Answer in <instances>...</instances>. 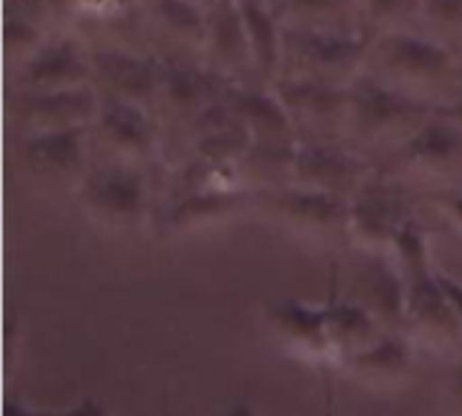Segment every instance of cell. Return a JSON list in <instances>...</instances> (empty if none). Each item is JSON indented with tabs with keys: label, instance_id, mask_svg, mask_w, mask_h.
Wrapping results in <instances>:
<instances>
[{
	"label": "cell",
	"instance_id": "cell-1",
	"mask_svg": "<svg viewBox=\"0 0 462 416\" xmlns=\"http://www.w3.org/2000/svg\"><path fill=\"white\" fill-rule=\"evenodd\" d=\"M363 76L433 108L462 97L460 57L452 46L420 30H390L368 38Z\"/></svg>",
	"mask_w": 462,
	"mask_h": 416
},
{
	"label": "cell",
	"instance_id": "cell-2",
	"mask_svg": "<svg viewBox=\"0 0 462 416\" xmlns=\"http://www.w3.org/2000/svg\"><path fill=\"white\" fill-rule=\"evenodd\" d=\"M393 257L406 290V338L414 347H425L439 355H460V322L441 287L439 268L430 260L428 236L417 219L403 227Z\"/></svg>",
	"mask_w": 462,
	"mask_h": 416
},
{
	"label": "cell",
	"instance_id": "cell-3",
	"mask_svg": "<svg viewBox=\"0 0 462 416\" xmlns=\"http://www.w3.org/2000/svg\"><path fill=\"white\" fill-rule=\"evenodd\" d=\"M433 106L398 95L363 76L349 89L346 146L363 157L379 154L382 160H387L390 154L403 149L433 119Z\"/></svg>",
	"mask_w": 462,
	"mask_h": 416
},
{
	"label": "cell",
	"instance_id": "cell-4",
	"mask_svg": "<svg viewBox=\"0 0 462 416\" xmlns=\"http://www.w3.org/2000/svg\"><path fill=\"white\" fill-rule=\"evenodd\" d=\"M365 35H325L282 27V65L276 81L349 89L365 73Z\"/></svg>",
	"mask_w": 462,
	"mask_h": 416
},
{
	"label": "cell",
	"instance_id": "cell-5",
	"mask_svg": "<svg viewBox=\"0 0 462 416\" xmlns=\"http://www.w3.org/2000/svg\"><path fill=\"white\" fill-rule=\"evenodd\" d=\"M376 165L382 173L403 181L406 187L425 184L433 192L460 190L462 187V127L449 122L444 114H433V119L395 154Z\"/></svg>",
	"mask_w": 462,
	"mask_h": 416
},
{
	"label": "cell",
	"instance_id": "cell-6",
	"mask_svg": "<svg viewBox=\"0 0 462 416\" xmlns=\"http://www.w3.org/2000/svg\"><path fill=\"white\" fill-rule=\"evenodd\" d=\"M84 217L114 233L138 230L149 217L146 168L130 165H89L76 190Z\"/></svg>",
	"mask_w": 462,
	"mask_h": 416
},
{
	"label": "cell",
	"instance_id": "cell-7",
	"mask_svg": "<svg viewBox=\"0 0 462 416\" xmlns=\"http://www.w3.org/2000/svg\"><path fill=\"white\" fill-rule=\"evenodd\" d=\"M411 219V190L376 168L349 200V244L363 254H395V244Z\"/></svg>",
	"mask_w": 462,
	"mask_h": 416
},
{
	"label": "cell",
	"instance_id": "cell-8",
	"mask_svg": "<svg viewBox=\"0 0 462 416\" xmlns=\"http://www.w3.org/2000/svg\"><path fill=\"white\" fill-rule=\"evenodd\" d=\"M87 143L92 165L146 168L160 154V130L152 111L100 100V114L87 130Z\"/></svg>",
	"mask_w": 462,
	"mask_h": 416
},
{
	"label": "cell",
	"instance_id": "cell-9",
	"mask_svg": "<svg viewBox=\"0 0 462 416\" xmlns=\"http://www.w3.org/2000/svg\"><path fill=\"white\" fill-rule=\"evenodd\" d=\"M233 87L236 84L211 73L200 62L162 60L160 92H157L154 111H152L157 130H162V127L173 130V133L184 130L189 122H195L211 106L227 100Z\"/></svg>",
	"mask_w": 462,
	"mask_h": 416
},
{
	"label": "cell",
	"instance_id": "cell-10",
	"mask_svg": "<svg viewBox=\"0 0 462 416\" xmlns=\"http://www.w3.org/2000/svg\"><path fill=\"white\" fill-rule=\"evenodd\" d=\"M257 203L290 233L314 244H349V200L306 192V190H276L257 195Z\"/></svg>",
	"mask_w": 462,
	"mask_h": 416
},
{
	"label": "cell",
	"instance_id": "cell-11",
	"mask_svg": "<svg viewBox=\"0 0 462 416\" xmlns=\"http://www.w3.org/2000/svg\"><path fill=\"white\" fill-rule=\"evenodd\" d=\"M92 87L100 100H116L154 111L162 79V60L154 51H130L116 46L89 49Z\"/></svg>",
	"mask_w": 462,
	"mask_h": 416
},
{
	"label": "cell",
	"instance_id": "cell-12",
	"mask_svg": "<svg viewBox=\"0 0 462 416\" xmlns=\"http://www.w3.org/2000/svg\"><path fill=\"white\" fill-rule=\"evenodd\" d=\"M374 173L376 162L344 143H300L290 187L352 200Z\"/></svg>",
	"mask_w": 462,
	"mask_h": 416
},
{
	"label": "cell",
	"instance_id": "cell-13",
	"mask_svg": "<svg viewBox=\"0 0 462 416\" xmlns=\"http://www.w3.org/2000/svg\"><path fill=\"white\" fill-rule=\"evenodd\" d=\"M349 89L295 84V81L273 84V92L287 108L300 143H344L346 146Z\"/></svg>",
	"mask_w": 462,
	"mask_h": 416
},
{
	"label": "cell",
	"instance_id": "cell-14",
	"mask_svg": "<svg viewBox=\"0 0 462 416\" xmlns=\"http://www.w3.org/2000/svg\"><path fill=\"white\" fill-rule=\"evenodd\" d=\"M100 114V95L95 87L51 95H19L11 97V125L22 138L87 130Z\"/></svg>",
	"mask_w": 462,
	"mask_h": 416
},
{
	"label": "cell",
	"instance_id": "cell-15",
	"mask_svg": "<svg viewBox=\"0 0 462 416\" xmlns=\"http://www.w3.org/2000/svg\"><path fill=\"white\" fill-rule=\"evenodd\" d=\"M11 84L19 95H51L92 87L89 51L70 35L49 38L30 62L11 73Z\"/></svg>",
	"mask_w": 462,
	"mask_h": 416
},
{
	"label": "cell",
	"instance_id": "cell-16",
	"mask_svg": "<svg viewBox=\"0 0 462 416\" xmlns=\"http://www.w3.org/2000/svg\"><path fill=\"white\" fill-rule=\"evenodd\" d=\"M89 130V127H87ZM87 130H68L35 138H19L16 160L19 168L46 184H70L79 190L89 171Z\"/></svg>",
	"mask_w": 462,
	"mask_h": 416
},
{
	"label": "cell",
	"instance_id": "cell-17",
	"mask_svg": "<svg viewBox=\"0 0 462 416\" xmlns=\"http://www.w3.org/2000/svg\"><path fill=\"white\" fill-rule=\"evenodd\" d=\"M200 65L236 87H249V79H254L252 49L236 0H222L208 11V38Z\"/></svg>",
	"mask_w": 462,
	"mask_h": 416
},
{
	"label": "cell",
	"instance_id": "cell-18",
	"mask_svg": "<svg viewBox=\"0 0 462 416\" xmlns=\"http://www.w3.org/2000/svg\"><path fill=\"white\" fill-rule=\"evenodd\" d=\"M352 298L371 311L384 333L406 336V290L393 254H365Z\"/></svg>",
	"mask_w": 462,
	"mask_h": 416
},
{
	"label": "cell",
	"instance_id": "cell-19",
	"mask_svg": "<svg viewBox=\"0 0 462 416\" xmlns=\"http://www.w3.org/2000/svg\"><path fill=\"white\" fill-rule=\"evenodd\" d=\"M233 111L238 114L249 143L260 149H298L300 138L295 133V125L282 106L273 87H233L227 95Z\"/></svg>",
	"mask_w": 462,
	"mask_h": 416
},
{
	"label": "cell",
	"instance_id": "cell-20",
	"mask_svg": "<svg viewBox=\"0 0 462 416\" xmlns=\"http://www.w3.org/2000/svg\"><path fill=\"white\" fill-rule=\"evenodd\" d=\"M146 16L152 38H157L165 46V51L157 57L184 62L203 60L208 38V14L184 0H152Z\"/></svg>",
	"mask_w": 462,
	"mask_h": 416
},
{
	"label": "cell",
	"instance_id": "cell-21",
	"mask_svg": "<svg viewBox=\"0 0 462 416\" xmlns=\"http://www.w3.org/2000/svg\"><path fill=\"white\" fill-rule=\"evenodd\" d=\"M271 333L298 357L322 363H333L330 341H328V317L325 306H311L303 300H276L265 311Z\"/></svg>",
	"mask_w": 462,
	"mask_h": 416
},
{
	"label": "cell",
	"instance_id": "cell-22",
	"mask_svg": "<svg viewBox=\"0 0 462 416\" xmlns=\"http://www.w3.org/2000/svg\"><path fill=\"white\" fill-rule=\"evenodd\" d=\"M273 11L284 30L365 35V0H282Z\"/></svg>",
	"mask_w": 462,
	"mask_h": 416
},
{
	"label": "cell",
	"instance_id": "cell-23",
	"mask_svg": "<svg viewBox=\"0 0 462 416\" xmlns=\"http://www.w3.org/2000/svg\"><path fill=\"white\" fill-rule=\"evenodd\" d=\"M257 200L249 190H217V192H198L168 203L165 208V230L171 236H189L200 230L219 227L233 217L244 214Z\"/></svg>",
	"mask_w": 462,
	"mask_h": 416
},
{
	"label": "cell",
	"instance_id": "cell-24",
	"mask_svg": "<svg viewBox=\"0 0 462 416\" xmlns=\"http://www.w3.org/2000/svg\"><path fill=\"white\" fill-rule=\"evenodd\" d=\"M414 344L406 336H382L365 352L341 363L344 374L371 390H398L411 379Z\"/></svg>",
	"mask_w": 462,
	"mask_h": 416
},
{
	"label": "cell",
	"instance_id": "cell-25",
	"mask_svg": "<svg viewBox=\"0 0 462 416\" xmlns=\"http://www.w3.org/2000/svg\"><path fill=\"white\" fill-rule=\"evenodd\" d=\"M236 3L249 38L254 79L260 81V87H273L282 65V24L276 19V11L265 0H236Z\"/></svg>",
	"mask_w": 462,
	"mask_h": 416
},
{
	"label": "cell",
	"instance_id": "cell-26",
	"mask_svg": "<svg viewBox=\"0 0 462 416\" xmlns=\"http://www.w3.org/2000/svg\"><path fill=\"white\" fill-rule=\"evenodd\" d=\"M325 317H328V341H330L333 363H346L349 357L365 352L382 336H387L382 325L371 317V311L360 306L355 298L328 303Z\"/></svg>",
	"mask_w": 462,
	"mask_h": 416
},
{
	"label": "cell",
	"instance_id": "cell-27",
	"mask_svg": "<svg viewBox=\"0 0 462 416\" xmlns=\"http://www.w3.org/2000/svg\"><path fill=\"white\" fill-rule=\"evenodd\" d=\"M411 22H422V0H365L368 38L390 30H414Z\"/></svg>",
	"mask_w": 462,
	"mask_h": 416
},
{
	"label": "cell",
	"instance_id": "cell-28",
	"mask_svg": "<svg viewBox=\"0 0 462 416\" xmlns=\"http://www.w3.org/2000/svg\"><path fill=\"white\" fill-rule=\"evenodd\" d=\"M49 35L43 32L41 24H32L27 19L5 16V30H3V54L8 62V70L16 73L24 62H30L43 46Z\"/></svg>",
	"mask_w": 462,
	"mask_h": 416
},
{
	"label": "cell",
	"instance_id": "cell-29",
	"mask_svg": "<svg viewBox=\"0 0 462 416\" xmlns=\"http://www.w3.org/2000/svg\"><path fill=\"white\" fill-rule=\"evenodd\" d=\"M422 22L430 27V38L452 43L462 38V0H422Z\"/></svg>",
	"mask_w": 462,
	"mask_h": 416
},
{
	"label": "cell",
	"instance_id": "cell-30",
	"mask_svg": "<svg viewBox=\"0 0 462 416\" xmlns=\"http://www.w3.org/2000/svg\"><path fill=\"white\" fill-rule=\"evenodd\" d=\"M430 203L441 214V219L462 236V187L460 190H444V192H430Z\"/></svg>",
	"mask_w": 462,
	"mask_h": 416
},
{
	"label": "cell",
	"instance_id": "cell-31",
	"mask_svg": "<svg viewBox=\"0 0 462 416\" xmlns=\"http://www.w3.org/2000/svg\"><path fill=\"white\" fill-rule=\"evenodd\" d=\"M5 16L27 19L43 27V19H49V0H8Z\"/></svg>",
	"mask_w": 462,
	"mask_h": 416
},
{
	"label": "cell",
	"instance_id": "cell-32",
	"mask_svg": "<svg viewBox=\"0 0 462 416\" xmlns=\"http://www.w3.org/2000/svg\"><path fill=\"white\" fill-rule=\"evenodd\" d=\"M444 398H447V406L455 416H462V352L457 355V363L447 379V390H444Z\"/></svg>",
	"mask_w": 462,
	"mask_h": 416
},
{
	"label": "cell",
	"instance_id": "cell-33",
	"mask_svg": "<svg viewBox=\"0 0 462 416\" xmlns=\"http://www.w3.org/2000/svg\"><path fill=\"white\" fill-rule=\"evenodd\" d=\"M439 279H441V287H444V292H447V298H449V303L455 309V317H457L462 330V282L449 276V273H444V271H439Z\"/></svg>",
	"mask_w": 462,
	"mask_h": 416
},
{
	"label": "cell",
	"instance_id": "cell-34",
	"mask_svg": "<svg viewBox=\"0 0 462 416\" xmlns=\"http://www.w3.org/2000/svg\"><path fill=\"white\" fill-rule=\"evenodd\" d=\"M49 416H108V411H106V406H103L97 398H81V401L73 403L70 409Z\"/></svg>",
	"mask_w": 462,
	"mask_h": 416
},
{
	"label": "cell",
	"instance_id": "cell-35",
	"mask_svg": "<svg viewBox=\"0 0 462 416\" xmlns=\"http://www.w3.org/2000/svg\"><path fill=\"white\" fill-rule=\"evenodd\" d=\"M73 11H79V0H49V19H68Z\"/></svg>",
	"mask_w": 462,
	"mask_h": 416
},
{
	"label": "cell",
	"instance_id": "cell-36",
	"mask_svg": "<svg viewBox=\"0 0 462 416\" xmlns=\"http://www.w3.org/2000/svg\"><path fill=\"white\" fill-rule=\"evenodd\" d=\"M439 114H444L449 122H455V125L462 127V97L455 100V103H449V106H444V108H439Z\"/></svg>",
	"mask_w": 462,
	"mask_h": 416
},
{
	"label": "cell",
	"instance_id": "cell-37",
	"mask_svg": "<svg viewBox=\"0 0 462 416\" xmlns=\"http://www.w3.org/2000/svg\"><path fill=\"white\" fill-rule=\"evenodd\" d=\"M222 416H257L254 414V409H252V403L249 401H241V403H233L227 411Z\"/></svg>",
	"mask_w": 462,
	"mask_h": 416
},
{
	"label": "cell",
	"instance_id": "cell-38",
	"mask_svg": "<svg viewBox=\"0 0 462 416\" xmlns=\"http://www.w3.org/2000/svg\"><path fill=\"white\" fill-rule=\"evenodd\" d=\"M184 3H189V5H195V8H200L203 14H208L211 8H217L222 0H184Z\"/></svg>",
	"mask_w": 462,
	"mask_h": 416
},
{
	"label": "cell",
	"instance_id": "cell-39",
	"mask_svg": "<svg viewBox=\"0 0 462 416\" xmlns=\"http://www.w3.org/2000/svg\"><path fill=\"white\" fill-rule=\"evenodd\" d=\"M265 3H271V5H273V8H276V5H279V3H282V0H265Z\"/></svg>",
	"mask_w": 462,
	"mask_h": 416
}]
</instances>
